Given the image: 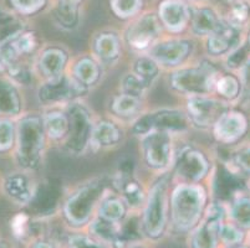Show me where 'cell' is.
I'll list each match as a JSON object with an SVG mask.
<instances>
[{"label":"cell","mask_w":250,"mask_h":248,"mask_svg":"<svg viewBox=\"0 0 250 248\" xmlns=\"http://www.w3.org/2000/svg\"><path fill=\"white\" fill-rule=\"evenodd\" d=\"M202 192L195 188H179L173 196V220L179 229H187L197 222L202 210Z\"/></svg>","instance_id":"1"},{"label":"cell","mask_w":250,"mask_h":248,"mask_svg":"<svg viewBox=\"0 0 250 248\" xmlns=\"http://www.w3.org/2000/svg\"><path fill=\"white\" fill-rule=\"evenodd\" d=\"M42 145V129L38 118H29L20 123L19 156L26 167H33Z\"/></svg>","instance_id":"2"},{"label":"cell","mask_w":250,"mask_h":248,"mask_svg":"<svg viewBox=\"0 0 250 248\" xmlns=\"http://www.w3.org/2000/svg\"><path fill=\"white\" fill-rule=\"evenodd\" d=\"M147 232L151 236L161 235L165 225V194L162 186L153 189L145 218Z\"/></svg>","instance_id":"3"},{"label":"cell","mask_w":250,"mask_h":248,"mask_svg":"<svg viewBox=\"0 0 250 248\" xmlns=\"http://www.w3.org/2000/svg\"><path fill=\"white\" fill-rule=\"evenodd\" d=\"M99 191L95 188H87L75 195L66 206L67 216L75 224H83L88 218L90 211L92 210L94 202L97 200Z\"/></svg>","instance_id":"4"},{"label":"cell","mask_w":250,"mask_h":248,"mask_svg":"<svg viewBox=\"0 0 250 248\" xmlns=\"http://www.w3.org/2000/svg\"><path fill=\"white\" fill-rule=\"evenodd\" d=\"M220 218H222V211L218 206L209 209L207 221L199 227L193 238L194 248H215L218 233L220 232Z\"/></svg>","instance_id":"5"},{"label":"cell","mask_w":250,"mask_h":248,"mask_svg":"<svg viewBox=\"0 0 250 248\" xmlns=\"http://www.w3.org/2000/svg\"><path fill=\"white\" fill-rule=\"evenodd\" d=\"M173 83L177 88L187 92H206L210 88L212 74L204 70H188L174 76Z\"/></svg>","instance_id":"6"},{"label":"cell","mask_w":250,"mask_h":248,"mask_svg":"<svg viewBox=\"0 0 250 248\" xmlns=\"http://www.w3.org/2000/svg\"><path fill=\"white\" fill-rule=\"evenodd\" d=\"M158 31H160V25L157 22L156 18L152 15L145 17L129 31V42L137 49H145L156 38Z\"/></svg>","instance_id":"7"},{"label":"cell","mask_w":250,"mask_h":248,"mask_svg":"<svg viewBox=\"0 0 250 248\" xmlns=\"http://www.w3.org/2000/svg\"><path fill=\"white\" fill-rule=\"evenodd\" d=\"M147 160L153 167H163L168 161L169 140L165 133H154L145 142Z\"/></svg>","instance_id":"8"},{"label":"cell","mask_w":250,"mask_h":248,"mask_svg":"<svg viewBox=\"0 0 250 248\" xmlns=\"http://www.w3.org/2000/svg\"><path fill=\"white\" fill-rule=\"evenodd\" d=\"M186 126L183 115L176 112H165L145 117L136 124V132H147L151 128L179 129Z\"/></svg>","instance_id":"9"},{"label":"cell","mask_w":250,"mask_h":248,"mask_svg":"<svg viewBox=\"0 0 250 248\" xmlns=\"http://www.w3.org/2000/svg\"><path fill=\"white\" fill-rule=\"evenodd\" d=\"M163 22L172 30H179L188 19L187 6L179 0H167L160 8Z\"/></svg>","instance_id":"10"},{"label":"cell","mask_w":250,"mask_h":248,"mask_svg":"<svg viewBox=\"0 0 250 248\" xmlns=\"http://www.w3.org/2000/svg\"><path fill=\"white\" fill-rule=\"evenodd\" d=\"M79 92V88L74 82L67 78H56L49 85L44 86L40 91V97L42 101H60V99H66L71 97L74 93Z\"/></svg>","instance_id":"11"},{"label":"cell","mask_w":250,"mask_h":248,"mask_svg":"<svg viewBox=\"0 0 250 248\" xmlns=\"http://www.w3.org/2000/svg\"><path fill=\"white\" fill-rule=\"evenodd\" d=\"M188 107L193 119L203 126L213 122L220 112V104L210 99H192Z\"/></svg>","instance_id":"12"},{"label":"cell","mask_w":250,"mask_h":248,"mask_svg":"<svg viewBox=\"0 0 250 248\" xmlns=\"http://www.w3.org/2000/svg\"><path fill=\"white\" fill-rule=\"evenodd\" d=\"M87 131V114L81 108H75L71 112V136H70V145L74 149H80L83 147Z\"/></svg>","instance_id":"13"},{"label":"cell","mask_w":250,"mask_h":248,"mask_svg":"<svg viewBox=\"0 0 250 248\" xmlns=\"http://www.w3.org/2000/svg\"><path fill=\"white\" fill-rule=\"evenodd\" d=\"M207 165L204 159L198 153H187L182 156L179 161L178 172L182 176L197 180L206 172Z\"/></svg>","instance_id":"14"},{"label":"cell","mask_w":250,"mask_h":248,"mask_svg":"<svg viewBox=\"0 0 250 248\" xmlns=\"http://www.w3.org/2000/svg\"><path fill=\"white\" fill-rule=\"evenodd\" d=\"M187 51V44L174 41V42H168V44H163L154 47L153 55L154 57H157L165 63H177L186 56Z\"/></svg>","instance_id":"15"},{"label":"cell","mask_w":250,"mask_h":248,"mask_svg":"<svg viewBox=\"0 0 250 248\" xmlns=\"http://www.w3.org/2000/svg\"><path fill=\"white\" fill-rule=\"evenodd\" d=\"M243 129H244V120H243V118L240 115L230 114L220 118V120L217 124V128H215V132H217L218 136L222 138V139L231 140L238 135H240Z\"/></svg>","instance_id":"16"},{"label":"cell","mask_w":250,"mask_h":248,"mask_svg":"<svg viewBox=\"0 0 250 248\" xmlns=\"http://www.w3.org/2000/svg\"><path fill=\"white\" fill-rule=\"evenodd\" d=\"M19 111V98L8 82L0 79V114L13 115Z\"/></svg>","instance_id":"17"},{"label":"cell","mask_w":250,"mask_h":248,"mask_svg":"<svg viewBox=\"0 0 250 248\" xmlns=\"http://www.w3.org/2000/svg\"><path fill=\"white\" fill-rule=\"evenodd\" d=\"M236 38V31L231 26L218 27V31L209 40V50L213 54L224 52L229 47V42Z\"/></svg>","instance_id":"18"},{"label":"cell","mask_w":250,"mask_h":248,"mask_svg":"<svg viewBox=\"0 0 250 248\" xmlns=\"http://www.w3.org/2000/svg\"><path fill=\"white\" fill-rule=\"evenodd\" d=\"M63 62H65V56L62 52L58 51V50H51V51L45 52L40 61V66L45 75L56 77L61 72Z\"/></svg>","instance_id":"19"},{"label":"cell","mask_w":250,"mask_h":248,"mask_svg":"<svg viewBox=\"0 0 250 248\" xmlns=\"http://www.w3.org/2000/svg\"><path fill=\"white\" fill-rule=\"evenodd\" d=\"M6 190L14 199L19 201H28L30 199V186L24 176L14 175L6 183Z\"/></svg>","instance_id":"20"},{"label":"cell","mask_w":250,"mask_h":248,"mask_svg":"<svg viewBox=\"0 0 250 248\" xmlns=\"http://www.w3.org/2000/svg\"><path fill=\"white\" fill-rule=\"evenodd\" d=\"M21 30V24L11 14L0 11V41L14 38Z\"/></svg>","instance_id":"21"},{"label":"cell","mask_w":250,"mask_h":248,"mask_svg":"<svg viewBox=\"0 0 250 248\" xmlns=\"http://www.w3.org/2000/svg\"><path fill=\"white\" fill-rule=\"evenodd\" d=\"M193 27L194 31L198 34H207L210 31L215 30L218 27L217 19H215L214 14L208 9L199 10L195 14L194 21H193Z\"/></svg>","instance_id":"22"},{"label":"cell","mask_w":250,"mask_h":248,"mask_svg":"<svg viewBox=\"0 0 250 248\" xmlns=\"http://www.w3.org/2000/svg\"><path fill=\"white\" fill-rule=\"evenodd\" d=\"M92 138H94L96 144L108 145L117 142L118 132L112 124H108V123H101L100 126H97L96 128H95Z\"/></svg>","instance_id":"23"},{"label":"cell","mask_w":250,"mask_h":248,"mask_svg":"<svg viewBox=\"0 0 250 248\" xmlns=\"http://www.w3.org/2000/svg\"><path fill=\"white\" fill-rule=\"evenodd\" d=\"M96 50L99 55L104 58L116 57L118 54V44L115 36L112 35H101L97 38Z\"/></svg>","instance_id":"24"},{"label":"cell","mask_w":250,"mask_h":248,"mask_svg":"<svg viewBox=\"0 0 250 248\" xmlns=\"http://www.w3.org/2000/svg\"><path fill=\"white\" fill-rule=\"evenodd\" d=\"M46 128L52 138L62 135L67 129V120L60 113H52L46 117Z\"/></svg>","instance_id":"25"},{"label":"cell","mask_w":250,"mask_h":248,"mask_svg":"<svg viewBox=\"0 0 250 248\" xmlns=\"http://www.w3.org/2000/svg\"><path fill=\"white\" fill-rule=\"evenodd\" d=\"M18 54H19V50L15 41H11L10 38V40L0 42V70L10 65Z\"/></svg>","instance_id":"26"},{"label":"cell","mask_w":250,"mask_h":248,"mask_svg":"<svg viewBox=\"0 0 250 248\" xmlns=\"http://www.w3.org/2000/svg\"><path fill=\"white\" fill-rule=\"evenodd\" d=\"M92 231H94L95 235L104 238V240L110 241L117 237V229L115 227V225L112 224V221H108L104 218L95 222L94 226H92Z\"/></svg>","instance_id":"27"},{"label":"cell","mask_w":250,"mask_h":248,"mask_svg":"<svg viewBox=\"0 0 250 248\" xmlns=\"http://www.w3.org/2000/svg\"><path fill=\"white\" fill-rule=\"evenodd\" d=\"M138 102L137 99L131 95H125L118 97L115 101V104H113V108L117 113L122 115H128L131 113H133L137 109Z\"/></svg>","instance_id":"28"},{"label":"cell","mask_w":250,"mask_h":248,"mask_svg":"<svg viewBox=\"0 0 250 248\" xmlns=\"http://www.w3.org/2000/svg\"><path fill=\"white\" fill-rule=\"evenodd\" d=\"M76 75L83 83H92L97 77V67L90 60H83L77 65Z\"/></svg>","instance_id":"29"},{"label":"cell","mask_w":250,"mask_h":248,"mask_svg":"<svg viewBox=\"0 0 250 248\" xmlns=\"http://www.w3.org/2000/svg\"><path fill=\"white\" fill-rule=\"evenodd\" d=\"M141 0H112V8L118 17H129L138 10Z\"/></svg>","instance_id":"30"},{"label":"cell","mask_w":250,"mask_h":248,"mask_svg":"<svg viewBox=\"0 0 250 248\" xmlns=\"http://www.w3.org/2000/svg\"><path fill=\"white\" fill-rule=\"evenodd\" d=\"M76 8H75L74 4L63 3L56 10V17L59 18L61 24H63L65 26H72V25L76 22Z\"/></svg>","instance_id":"31"},{"label":"cell","mask_w":250,"mask_h":248,"mask_svg":"<svg viewBox=\"0 0 250 248\" xmlns=\"http://www.w3.org/2000/svg\"><path fill=\"white\" fill-rule=\"evenodd\" d=\"M101 215L104 220L108 221H116L124 215V206H122L117 200H111V201L104 202L101 208Z\"/></svg>","instance_id":"32"},{"label":"cell","mask_w":250,"mask_h":248,"mask_svg":"<svg viewBox=\"0 0 250 248\" xmlns=\"http://www.w3.org/2000/svg\"><path fill=\"white\" fill-rule=\"evenodd\" d=\"M136 72L140 75V78L142 81L146 82L157 74V67L153 61L148 58H141L136 63Z\"/></svg>","instance_id":"33"},{"label":"cell","mask_w":250,"mask_h":248,"mask_svg":"<svg viewBox=\"0 0 250 248\" xmlns=\"http://www.w3.org/2000/svg\"><path fill=\"white\" fill-rule=\"evenodd\" d=\"M233 215L243 226H250V202L242 201L234 208Z\"/></svg>","instance_id":"34"},{"label":"cell","mask_w":250,"mask_h":248,"mask_svg":"<svg viewBox=\"0 0 250 248\" xmlns=\"http://www.w3.org/2000/svg\"><path fill=\"white\" fill-rule=\"evenodd\" d=\"M13 142V127L8 122H0V149H8Z\"/></svg>","instance_id":"35"},{"label":"cell","mask_w":250,"mask_h":248,"mask_svg":"<svg viewBox=\"0 0 250 248\" xmlns=\"http://www.w3.org/2000/svg\"><path fill=\"white\" fill-rule=\"evenodd\" d=\"M218 90H219L220 93L227 95V97H234L236 92H238V83L231 77H224L218 83Z\"/></svg>","instance_id":"36"},{"label":"cell","mask_w":250,"mask_h":248,"mask_svg":"<svg viewBox=\"0 0 250 248\" xmlns=\"http://www.w3.org/2000/svg\"><path fill=\"white\" fill-rule=\"evenodd\" d=\"M13 4L22 13H33L42 8L44 0H11Z\"/></svg>","instance_id":"37"},{"label":"cell","mask_w":250,"mask_h":248,"mask_svg":"<svg viewBox=\"0 0 250 248\" xmlns=\"http://www.w3.org/2000/svg\"><path fill=\"white\" fill-rule=\"evenodd\" d=\"M124 192L127 201H128L129 204L136 205L140 202L141 199H142V194H141L140 188H138L135 183L127 184V185L124 188Z\"/></svg>","instance_id":"38"},{"label":"cell","mask_w":250,"mask_h":248,"mask_svg":"<svg viewBox=\"0 0 250 248\" xmlns=\"http://www.w3.org/2000/svg\"><path fill=\"white\" fill-rule=\"evenodd\" d=\"M220 237L227 243H236L242 240V235L231 226H223L220 229Z\"/></svg>","instance_id":"39"},{"label":"cell","mask_w":250,"mask_h":248,"mask_svg":"<svg viewBox=\"0 0 250 248\" xmlns=\"http://www.w3.org/2000/svg\"><path fill=\"white\" fill-rule=\"evenodd\" d=\"M143 86H145V81L137 78V77L128 76L125 79V88H126L127 92L132 93V95L141 92L143 90Z\"/></svg>","instance_id":"40"},{"label":"cell","mask_w":250,"mask_h":248,"mask_svg":"<svg viewBox=\"0 0 250 248\" xmlns=\"http://www.w3.org/2000/svg\"><path fill=\"white\" fill-rule=\"evenodd\" d=\"M70 248H104V246L86 237H74L70 241Z\"/></svg>","instance_id":"41"},{"label":"cell","mask_w":250,"mask_h":248,"mask_svg":"<svg viewBox=\"0 0 250 248\" xmlns=\"http://www.w3.org/2000/svg\"><path fill=\"white\" fill-rule=\"evenodd\" d=\"M19 52H28L34 47V36L31 34H25L21 38L15 40Z\"/></svg>","instance_id":"42"},{"label":"cell","mask_w":250,"mask_h":248,"mask_svg":"<svg viewBox=\"0 0 250 248\" xmlns=\"http://www.w3.org/2000/svg\"><path fill=\"white\" fill-rule=\"evenodd\" d=\"M10 74L13 75V77L15 79H18L20 82H26L29 78L28 72L25 71L21 66H13V68H10Z\"/></svg>","instance_id":"43"},{"label":"cell","mask_w":250,"mask_h":248,"mask_svg":"<svg viewBox=\"0 0 250 248\" xmlns=\"http://www.w3.org/2000/svg\"><path fill=\"white\" fill-rule=\"evenodd\" d=\"M26 220H28V218L24 215H19L14 218V221H13V229H14V232L17 235H22Z\"/></svg>","instance_id":"44"},{"label":"cell","mask_w":250,"mask_h":248,"mask_svg":"<svg viewBox=\"0 0 250 248\" xmlns=\"http://www.w3.org/2000/svg\"><path fill=\"white\" fill-rule=\"evenodd\" d=\"M247 13H248V9L244 4H238V6H235V8L233 9L234 17L239 20L244 19V18L247 17Z\"/></svg>","instance_id":"45"},{"label":"cell","mask_w":250,"mask_h":248,"mask_svg":"<svg viewBox=\"0 0 250 248\" xmlns=\"http://www.w3.org/2000/svg\"><path fill=\"white\" fill-rule=\"evenodd\" d=\"M33 248H51V246H49L47 243H38Z\"/></svg>","instance_id":"46"},{"label":"cell","mask_w":250,"mask_h":248,"mask_svg":"<svg viewBox=\"0 0 250 248\" xmlns=\"http://www.w3.org/2000/svg\"><path fill=\"white\" fill-rule=\"evenodd\" d=\"M63 3H69V4H75L77 1H80V0H62Z\"/></svg>","instance_id":"47"}]
</instances>
